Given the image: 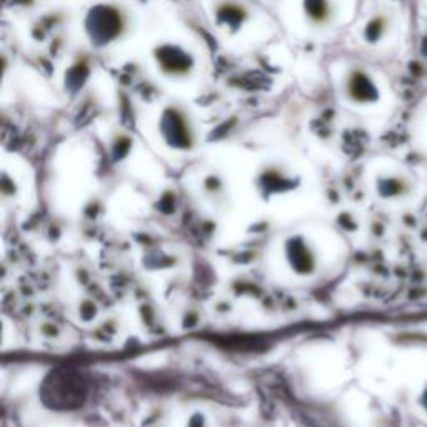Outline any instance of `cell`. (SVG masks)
<instances>
[{"instance_id": "6da1fadb", "label": "cell", "mask_w": 427, "mask_h": 427, "mask_svg": "<svg viewBox=\"0 0 427 427\" xmlns=\"http://www.w3.org/2000/svg\"><path fill=\"white\" fill-rule=\"evenodd\" d=\"M347 94L349 97L359 104L374 102L379 97L378 87H375L373 79L362 71L351 72L347 79Z\"/></svg>"}, {"instance_id": "7a4b0ae2", "label": "cell", "mask_w": 427, "mask_h": 427, "mask_svg": "<svg viewBox=\"0 0 427 427\" xmlns=\"http://www.w3.org/2000/svg\"><path fill=\"white\" fill-rule=\"evenodd\" d=\"M391 24H392V18L391 16H387V13H378V16H374L371 18L369 24L366 25L367 42L371 44L379 42V40L387 34L389 29H391Z\"/></svg>"}, {"instance_id": "3957f363", "label": "cell", "mask_w": 427, "mask_h": 427, "mask_svg": "<svg viewBox=\"0 0 427 427\" xmlns=\"http://www.w3.org/2000/svg\"><path fill=\"white\" fill-rule=\"evenodd\" d=\"M419 49H421V54H422V57H426V59H427V30L424 32V35H422Z\"/></svg>"}, {"instance_id": "277c9868", "label": "cell", "mask_w": 427, "mask_h": 427, "mask_svg": "<svg viewBox=\"0 0 427 427\" xmlns=\"http://www.w3.org/2000/svg\"><path fill=\"white\" fill-rule=\"evenodd\" d=\"M422 404H424V409L427 411V389L424 391V396H422Z\"/></svg>"}]
</instances>
